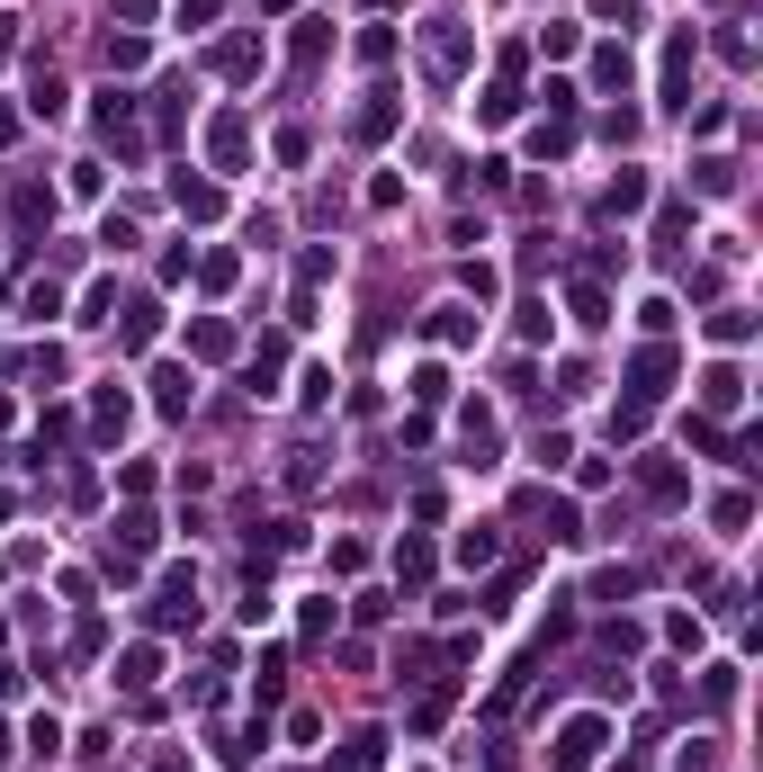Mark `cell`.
I'll list each match as a JSON object with an SVG mask.
<instances>
[{"label":"cell","mask_w":763,"mask_h":772,"mask_svg":"<svg viewBox=\"0 0 763 772\" xmlns=\"http://www.w3.org/2000/svg\"><path fill=\"white\" fill-rule=\"evenodd\" d=\"M575 145V117H539L530 126V154H566Z\"/></svg>","instance_id":"obj_32"},{"label":"cell","mask_w":763,"mask_h":772,"mask_svg":"<svg viewBox=\"0 0 763 772\" xmlns=\"http://www.w3.org/2000/svg\"><path fill=\"white\" fill-rule=\"evenodd\" d=\"M745 332H754L745 306H719V315H710V341H745Z\"/></svg>","instance_id":"obj_37"},{"label":"cell","mask_w":763,"mask_h":772,"mask_svg":"<svg viewBox=\"0 0 763 772\" xmlns=\"http://www.w3.org/2000/svg\"><path fill=\"white\" fill-rule=\"evenodd\" d=\"M279 369H288V341L269 332V341L252 350V369H243V378H252V395H269V387H279Z\"/></svg>","instance_id":"obj_18"},{"label":"cell","mask_w":763,"mask_h":772,"mask_svg":"<svg viewBox=\"0 0 763 772\" xmlns=\"http://www.w3.org/2000/svg\"><path fill=\"white\" fill-rule=\"evenodd\" d=\"M665 387H674V350H665V341H647L638 360H629V395H638V404H656Z\"/></svg>","instance_id":"obj_7"},{"label":"cell","mask_w":763,"mask_h":772,"mask_svg":"<svg viewBox=\"0 0 763 772\" xmlns=\"http://www.w3.org/2000/svg\"><path fill=\"white\" fill-rule=\"evenodd\" d=\"M566 306H575V324H584V332H602V324H611V297L593 288V278H575V288H566Z\"/></svg>","instance_id":"obj_23"},{"label":"cell","mask_w":763,"mask_h":772,"mask_svg":"<svg viewBox=\"0 0 763 772\" xmlns=\"http://www.w3.org/2000/svg\"><path fill=\"white\" fill-rule=\"evenodd\" d=\"M198 278H206V288H234L243 261H234V252H206V261H198Z\"/></svg>","instance_id":"obj_38"},{"label":"cell","mask_w":763,"mask_h":772,"mask_svg":"<svg viewBox=\"0 0 763 772\" xmlns=\"http://www.w3.org/2000/svg\"><path fill=\"white\" fill-rule=\"evenodd\" d=\"M691 189H701V198H728V189H736V162H728V154H710V162H691Z\"/></svg>","instance_id":"obj_26"},{"label":"cell","mask_w":763,"mask_h":772,"mask_svg":"<svg viewBox=\"0 0 763 772\" xmlns=\"http://www.w3.org/2000/svg\"><path fill=\"white\" fill-rule=\"evenodd\" d=\"M476 117H485V126H512V117H521V82H495V91H476Z\"/></svg>","instance_id":"obj_21"},{"label":"cell","mask_w":763,"mask_h":772,"mask_svg":"<svg viewBox=\"0 0 763 772\" xmlns=\"http://www.w3.org/2000/svg\"><path fill=\"white\" fill-rule=\"evenodd\" d=\"M629 593H638L629 567H602V575H593V602H629Z\"/></svg>","instance_id":"obj_34"},{"label":"cell","mask_w":763,"mask_h":772,"mask_svg":"<svg viewBox=\"0 0 763 772\" xmlns=\"http://www.w3.org/2000/svg\"><path fill=\"white\" fill-rule=\"evenodd\" d=\"M638 485H647V504H682V495H691V476H682L674 458H638Z\"/></svg>","instance_id":"obj_14"},{"label":"cell","mask_w":763,"mask_h":772,"mask_svg":"<svg viewBox=\"0 0 763 772\" xmlns=\"http://www.w3.org/2000/svg\"><path fill=\"white\" fill-rule=\"evenodd\" d=\"M28 754H36V763H54V754H63V728H54V719H36V728H28Z\"/></svg>","instance_id":"obj_41"},{"label":"cell","mask_w":763,"mask_h":772,"mask_svg":"<svg viewBox=\"0 0 763 772\" xmlns=\"http://www.w3.org/2000/svg\"><path fill=\"white\" fill-rule=\"evenodd\" d=\"M180 620H198V567H171L153 593V628H180Z\"/></svg>","instance_id":"obj_6"},{"label":"cell","mask_w":763,"mask_h":772,"mask_svg":"<svg viewBox=\"0 0 763 772\" xmlns=\"http://www.w3.org/2000/svg\"><path fill=\"white\" fill-rule=\"evenodd\" d=\"M324 278H332V252H324V243H315V252H306V261H297V288H324Z\"/></svg>","instance_id":"obj_44"},{"label":"cell","mask_w":763,"mask_h":772,"mask_svg":"<svg viewBox=\"0 0 763 772\" xmlns=\"http://www.w3.org/2000/svg\"><path fill=\"white\" fill-rule=\"evenodd\" d=\"M19 369H28V378H45V387H54V378H63V350H54V341H45V350H28V360H19Z\"/></svg>","instance_id":"obj_43"},{"label":"cell","mask_w":763,"mask_h":772,"mask_svg":"<svg viewBox=\"0 0 763 772\" xmlns=\"http://www.w3.org/2000/svg\"><path fill=\"white\" fill-rule=\"evenodd\" d=\"M145 63V36H108V73H135Z\"/></svg>","instance_id":"obj_42"},{"label":"cell","mask_w":763,"mask_h":772,"mask_svg":"<svg viewBox=\"0 0 763 772\" xmlns=\"http://www.w3.org/2000/svg\"><path fill=\"white\" fill-rule=\"evenodd\" d=\"M395 126H404V99H395V91H369V99L351 108V145H386Z\"/></svg>","instance_id":"obj_5"},{"label":"cell","mask_w":763,"mask_h":772,"mask_svg":"<svg viewBox=\"0 0 763 772\" xmlns=\"http://www.w3.org/2000/svg\"><path fill=\"white\" fill-rule=\"evenodd\" d=\"M691 28H674V45H665V108H691Z\"/></svg>","instance_id":"obj_9"},{"label":"cell","mask_w":763,"mask_h":772,"mask_svg":"<svg viewBox=\"0 0 763 772\" xmlns=\"http://www.w3.org/2000/svg\"><path fill=\"white\" fill-rule=\"evenodd\" d=\"M638 207H647V171H619L602 189V216H638Z\"/></svg>","instance_id":"obj_19"},{"label":"cell","mask_w":763,"mask_h":772,"mask_svg":"<svg viewBox=\"0 0 763 772\" xmlns=\"http://www.w3.org/2000/svg\"><path fill=\"white\" fill-rule=\"evenodd\" d=\"M99 145H108L117 162L145 154V126H135V99H126V91H99Z\"/></svg>","instance_id":"obj_2"},{"label":"cell","mask_w":763,"mask_h":772,"mask_svg":"<svg viewBox=\"0 0 763 772\" xmlns=\"http://www.w3.org/2000/svg\"><path fill=\"white\" fill-rule=\"evenodd\" d=\"M28 315H36V324L63 315V288H54V278H28Z\"/></svg>","instance_id":"obj_35"},{"label":"cell","mask_w":763,"mask_h":772,"mask_svg":"<svg viewBox=\"0 0 763 772\" xmlns=\"http://www.w3.org/2000/svg\"><path fill=\"white\" fill-rule=\"evenodd\" d=\"M0 145H19V108H0Z\"/></svg>","instance_id":"obj_48"},{"label":"cell","mask_w":763,"mask_h":772,"mask_svg":"<svg viewBox=\"0 0 763 772\" xmlns=\"http://www.w3.org/2000/svg\"><path fill=\"white\" fill-rule=\"evenodd\" d=\"M351 54H360V63H386V54H395V36H386V28H360V45H351Z\"/></svg>","instance_id":"obj_45"},{"label":"cell","mask_w":763,"mask_h":772,"mask_svg":"<svg viewBox=\"0 0 763 772\" xmlns=\"http://www.w3.org/2000/svg\"><path fill=\"white\" fill-rule=\"evenodd\" d=\"M458 441H467V467H495V413H485V404H467Z\"/></svg>","instance_id":"obj_15"},{"label":"cell","mask_w":763,"mask_h":772,"mask_svg":"<svg viewBox=\"0 0 763 772\" xmlns=\"http://www.w3.org/2000/svg\"><path fill=\"white\" fill-rule=\"evenodd\" d=\"M189 350H198V360H225V350H234V324H225V315H198V324H189Z\"/></svg>","instance_id":"obj_20"},{"label":"cell","mask_w":763,"mask_h":772,"mask_svg":"<svg viewBox=\"0 0 763 772\" xmlns=\"http://www.w3.org/2000/svg\"><path fill=\"white\" fill-rule=\"evenodd\" d=\"M423 82H432V91H458V82H467V28H458V19H432V28H423Z\"/></svg>","instance_id":"obj_1"},{"label":"cell","mask_w":763,"mask_h":772,"mask_svg":"<svg viewBox=\"0 0 763 772\" xmlns=\"http://www.w3.org/2000/svg\"><path fill=\"white\" fill-rule=\"evenodd\" d=\"M378 754H386V737H378V728H360L351 745H341V772H378Z\"/></svg>","instance_id":"obj_30"},{"label":"cell","mask_w":763,"mask_h":772,"mask_svg":"<svg viewBox=\"0 0 763 772\" xmlns=\"http://www.w3.org/2000/svg\"><path fill=\"white\" fill-rule=\"evenodd\" d=\"M126 423H135V395L108 378V387L91 395V441H99V450H117V441H126Z\"/></svg>","instance_id":"obj_4"},{"label":"cell","mask_w":763,"mask_h":772,"mask_svg":"<svg viewBox=\"0 0 763 772\" xmlns=\"http://www.w3.org/2000/svg\"><path fill=\"white\" fill-rule=\"evenodd\" d=\"M153 683H162V647H126V656H117V691H135V700H145Z\"/></svg>","instance_id":"obj_13"},{"label":"cell","mask_w":763,"mask_h":772,"mask_svg":"<svg viewBox=\"0 0 763 772\" xmlns=\"http://www.w3.org/2000/svg\"><path fill=\"white\" fill-rule=\"evenodd\" d=\"M539 45H548V54H575V45H584V28H575V19H548V28H539Z\"/></svg>","instance_id":"obj_39"},{"label":"cell","mask_w":763,"mask_h":772,"mask_svg":"<svg viewBox=\"0 0 763 772\" xmlns=\"http://www.w3.org/2000/svg\"><path fill=\"white\" fill-rule=\"evenodd\" d=\"M521 512H530V521H548V539H575V512H566L558 495H530Z\"/></svg>","instance_id":"obj_29"},{"label":"cell","mask_w":763,"mask_h":772,"mask_svg":"<svg viewBox=\"0 0 763 772\" xmlns=\"http://www.w3.org/2000/svg\"><path fill=\"white\" fill-rule=\"evenodd\" d=\"M395 584H432V539H404L395 548Z\"/></svg>","instance_id":"obj_27"},{"label":"cell","mask_w":763,"mask_h":772,"mask_svg":"<svg viewBox=\"0 0 763 772\" xmlns=\"http://www.w3.org/2000/svg\"><path fill=\"white\" fill-rule=\"evenodd\" d=\"M189 395H198V378H189L180 360H162V369H153V404H162V413H189Z\"/></svg>","instance_id":"obj_16"},{"label":"cell","mask_w":763,"mask_h":772,"mask_svg":"<svg viewBox=\"0 0 763 772\" xmlns=\"http://www.w3.org/2000/svg\"><path fill=\"white\" fill-rule=\"evenodd\" d=\"M495 557H504V530H485V521H476V530L458 539V567H495Z\"/></svg>","instance_id":"obj_28"},{"label":"cell","mask_w":763,"mask_h":772,"mask_svg":"<svg viewBox=\"0 0 763 772\" xmlns=\"http://www.w3.org/2000/svg\"><path fill=\"white\" fill-rule=\"evenodd\" d=\"M432 332H441V341H476V315H467V306H441Z\"/></svg>","instance_id":"obj_36"},{"label":"cell","mask_w":763,"mask_h":772,"mask_svg":"<svg viewBox=\"0 0 763 772\" xmlns=\"http://www.w3.org/2000/svg\"><path fill=\"white\" fill-rule=\"evenodd\" d=\"M153 772H189V754H162V763H153Z\"/></svg>","instance_id":"obj_50"},{"label":"cell","mask_w":763,"mask_h":772,"mask_svg":"<svg viewBox=\"0 0 763 772\" xmlns=\"http://www.w3.org/2000/svg\"><path fill=\"white\" fill-rule=\"evenodd\" d=\"M206 154H216V171H243V154H252V126L225 108L216 126H206Z\"/></svg>","instance_id":"obj_11"},{"label":"cell","mask_w":763,"mask_h":772,"mask_svg":"<svg viewBox=\"0 0 763 772\" xmlns=\"http://www.w3.org/2000/svg\"><path fill=\"white\" fill-rule=\"evenodd\" d=\"M10 216H19L28 234H36V225H54V189H36V180H19V189H10Z\"/></svg>","instance_id":"obj_17"},{"label":"cell","mask_w":763,"mask_h":772,"mask_svg":"<svg viewBox=\"0 0 763 772\" xmlns=\"http://www.w3.org/2000/svg\"><path fill=\"white\" fill-rule=\"evenodd\" d=\"M171 207H180L189 225H216V216H225V189H216V180H171Z\"/></svg>","instance_id":"obj_10"},{"label":"cell","mask_w":763,"mask_h":772,"mask_svg":"<svg viewBox=\"0 0 763 772\" xmlns=\"http://www.w3.org/2000/svg\"><path fill=\"white\" fill-rule=\"evenodd\" d=\"M108 324H117V350H153V332H162V306H153V297H135V306H126V315H108Z\"/></svg>","instance_id":"obj_12"},{"label":"cell","mask_w":763,"mask_h":772,"mask_svg":"<svg viewBox=\"0 0 763 772\" xmlns=\"http://www.w3.org/2000/svg\"><path fill=\"white\" fill-rule=\"evenodd\" d=\"M701 404H710V413H736V404H745V378H736V369H710V378H701Z\"/></svg>","instance_id":"obj_24"},{"label":"cell","mask_w":763,"mask_h":772,"mask_svg":"<svg viewBox=\"0 0 763 772\" xmlns=\"http://www.w3.org/2000/svg\"><path fill=\"white\" fill-rule=\"evenodd\" d=\"M754 521V495H719V530H745Z\"/></svg>","instance_id":"obj_47"},{"label":"cell","mask_w":763,"mask_h":772,"mask_svg":"<svg viewBox=\"0 0 763 772\" xmlns=\"http://www.w3.org/2000/svg\"><path fill=\"white\" fill-rule=\"evenodd\" d=\"M288 54H297V73H315V63L332 54V28H324V19H297V45H288Z\"/></svg>","instance_id":"obj_22"},{"label":"cell","mask_w":763,"mask_h":772,"mask_svg":"<svg viewBox=\"0 0 763 772\" xmlns=\"http://www.w3.org/2000/svg\"><path fill=\"white\" fill-rule=\"evenodd\" d=\"M108 548H117V557H153V548H162V521H153L145 504H135V512H117V530H108Z\"/></svg>","instance_id":"obj_8"},{"label":"cell","mask_w":763,"mask_h":772,"mask_svg":"<svg viewBox=\"0 0 763 772\" xmlns=\"http://www.w3.org/2000/svg\"><path fill=\"white\" fill-rule=\"evenodd\" d=\"M441 395H449V369L423 360V369H413V404H441Z\"/></svg>","instance_id":"obj_33"},{"label":"cell","mask_w":763,"mask_h":772,"mask_svg":"<svg viewBox=\"0 0 763 772\" xmlns=\"http://www.w3.org/2000/svg\"><path fill=\"white\" fill-rule=\"evenodd\" d=\"M530 458H539V467H566V458H575V441H566V432H539V441H530Z\"/></svg>","instance_id":"obj_40"},{"label":"cell","mask_w":763,"mask_h":772,"mask_svg":"<svg viewBox=\"0 0 763 772\" xmlns=\"http://www.w3.org/2000/svg\"><path fill=\"white\" fill-rule=\"evenodd\" d=\"M28 108H36V117H63V82H54V73H45V82H36V91H28Z\"/></svg>","instance_id":"obj_46"},{"label":"cell","mask_w":763,"mask_h":772,"mask_svg":"<svg viewBox=\"0 0 763 772\" xmlns=\"http://www.w3.org/2000/svg\"><path fill=\"white\" fill-rule=\"evenodd\" d=\"M0 763H10V728H0Z\"/></svg>","instance_id":"obj_51"},{"label":"cell","mask_w":763,"mask_h":772,"mask_svg":"<svg viewBox=\"0 0 763 772\" xmlns=\"http://www.w3.org/2000/svg\"><path fill=\"white\" fill-rule=\"evenodd\" d=\"M593 82H602V91H629V45H602V54H593Z\"/></svg>","instance_id":"obj_31"},{"label":"cell","mask_w":763,"mask_h":772,"mask_svg":"<svg viewBox=\"0 0 763 772\" xmlns=\"http://www.w3.org/2000/svg\"><path fill=\"white\" fill-rule=\"evenodd\" d=\"M10 691H19V665H0V700H10Z\"/></svg>","instance_id":"obj_49"},{"label":"cell","mask_w":763,"mask_h":772,"mask_svg":"<svg viewBox=\"0 0 763 772\" xmlns=\"http://www.w3.org/2000/svg\"><path fill=\"white\" fill-rule=\"evenodd\" d=\"M216 73L252 82V73H261V45H252V36H225V45H216Z\"/></svg>","instance_id":"obj_25"},{"label":"cell","mask_w":763,"mask_h":772,"mask_svg":"<svg viewBox=\"0 0 763 772\" xmlns=\"http://www.w3.org/2000/svg\"><path fill=\"white\" fill-rule=\"evenodd\" d=\"M602 745H611V728H602L593 710H584V719H566V728H558V772H593V763H602Z\"/></svg>","instance_id":"obj_3"}]
</instances>
